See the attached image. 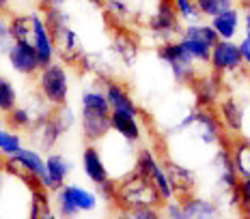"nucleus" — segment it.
<instances>
[{
	"label": "nucleus",
	"instance_id": "1",
	"mask_svg": "<svg viewBox=\"0 0 250 219\" xmlns=\"http://www.w3.org/2000/svg\"><path fill=\"white\" fill-rule=\"evenodd\" d=\"M112 204L123 213L136 206H162V200H160L158 189H155L149 176L134 170L125 179L114 181Z\"/></svg>",
	"mask_w": 250,
	"mask_h": 219
},
{
	"label": "nucleus",
	"instance_id": "2",
	"mask_svg": "<svg viewBox=\"0 0 250 219\" xmlns=\"http://www.w3.org/2000/svg\"><path fill=\"white\" fill-rule=\"evenodd\" d=\"M82 135L91 144L106 138L110 133V103L104 91H84L82 92Z\"/></svg>",
	"mask_w": 250,
	"mask_h": 219
},
{
	"label": "nucleus",
	"instance_id": "3",
	"mask_svg": "<svg viewBox=\"0 0 250 219\" xmlns=\"http://www.w3.org/2000/svg\"><path fill=\"white\" fill-rule=\"evenodd\" d=\"M35 82H37V92L50 108H59L67 103V99H69V73L62 62L54 60L41 67L39 73L35 75Z\"/></svg>",
	"mask_w": 250,
	"mask_h": 219
},
{
	"label": "nucleus",
	"instance_id": "4",
	"mask_svg": "<svg viewBox=\"0 0 250 219\" xmlns=\"http://www.w3.org/2000/svg\"><path fill=\"white\" fill-rule=\"evenodd\" d=\"M52 204L59 217H78L80 213H91L97 208V196L95 191L84 189L80 185H61L59 189L52 191Z\"/></svg>",
	"mask_w": 250,
	"mask_h": 219
},
{
	"label": "nucleus",
	"instance_id": "5",
	"mask_svg": "<svg viewBox=\"0 0 250 219\" xmlns=\"http://www.w3.org/2000/svg\"><path fill=\"white\" fill-rule=\"evenodd\" d=\"M186 131H190L192 138H196L205 146L222 144L227 140V133H225V129H222V123L213 108L196 106V114H194V118H192V123L188 125Z\"/></svg>",
	"mask_w": 250,
	"mask_h": 219
},
{
	"label": "nucleus",
	"instance_id": "6",
	"mask_svg": "<svg viewBox=\"0 0 250 219\" xmlns=\"http://www.w3.org/2000/svg\"><path fill=\"white\" fill-rule=\"evenodd\" d=\"M179 13H177L175 4L170 0H160L155 4V9L151 11L145 26L153 33L155 36H160L162 41L173 39V36L181 35V24H179Z\"/></svg>",
	"mask_w": 250,
	"mask_h": 219
},
{
	"label": "nucleus",
	"instance_id": "7",
	"mask_svg": "<svg viewBox=\"0 0 250 219\" xmlns=\"http://www.w3.org/2000/svg\"><path fill=\"white\" fill-rule=\"evenodd\" d=\"M207 65L218 75H229V73L239 71L244 67L239 45L233 43V39H218V43L209 52V62Z\"/></svg>",
	"mask_w": 250,
	"mask_h": 219
},
{
	"label": "nucleus",
	"instance_id": "8",
	"mask_svg": "<svg viewBox=\"0 0 250 219\" xmlns=\"http://www.w3.org/2000/svg\"><path fill=\"white\" fill-rule=\"evenodd\" d=\"M4 58H7L11 71L26 77V80H35V75H37L41 69L37 52H35V48L30 43H26V41H13V45L9 48L7 54H4Z\"/></svg>",
	"mask_w": 250,
	"mask_h": 219
},
{
	"label": "nucleus",
	"instance_id": "9",
	"mask_svg": "<svg viewBox=\"0 0 250 219\" xmlns=\"http://www.w3.org/2000/svg\"><path fill=\"white\" fill-rule=\"evenodd\" d=\"M28 135V142L33 148H37L39 153H43V150H52L56 144H59V140L65 135V131L61 129V125L56 123V118L52 116V112L48 114L45 118H41L33 125V127L26 131Z\"/></svg>",
	"mask_w": 250,
	"mask_h": 219
},
{
	"label": "nucleus",
	"instance_id": "10",
	"mask_svg": "<svg viewBox=\"0 0 250 219\" xmlns=\"http://www.w3.org/2000/svg\"><path fill=\"white\" fill-rule=\"evenodd\" d=\"M216 114H218V118H220L222 129H225V133L229 138H235V135L242 133L246 110H244V106L233 95H225V97L218 99Z\"/></svg>",
	"mask_w": 250,
	"mask_h": 219
},
{
	"label": "nucleus",
	"instance_id": "11",
	"mask_svg": "<svg viewBox=\"0 0 250 219\" xmlns=\"http://www.w3.org/2000/svg\"><path fill=\"white\" fill-rule=\"evenodd\" d=\"M33 13V39H30V45L37 52V58L39 65L45 67L50 62L56 60V50H54V41H52V35L48 30V26L43 22V15L37 9V11H30Z\"/></svg>",
	"mask_w": 250,
	"mask_h": 219
},
{
	"label": "nucleus",
	"instance_id": "12",
	"mask_svg": "<svg viewBox=\"0 0 250 219\" xmlns=\"http://www.w3.org/2000/svg\"><path fill=\"white\" fill-rule=\"evenodd\" d=\"M52 41H54V50H56V58L65 60L67 65H76L78 58L84 54L82 48V39L71 26L52 33Z\"/></svg>",
	"mask_w": 250,
	"mask_h": 219
},
{
	"label": "nucleus",
	"instance_id": "13",
	"mask_svg": "<svg viewBox=\"0 0 250 219\" xmlns=\"http://www.w3.org/2000/svg\"><path fill=\"white\" fill-rule=\"evenodd\" d=\"M196 92V103L201 108H216L218 99L222 97V75L213 71H203L190 84Z\"/></svg>",
	"mask_w": 250,
	"mask_h": 219
},
{
	"label": "nucleus",
	"instance_id": "14",
	"mask_svg": "<svg viewBox=\"0 0 250 219\" xmlns=\"http://www.w3.org/2000/svg\"><path fill=\"white\" fill-rule=\"evenodd\" d=\"M104 95H106L108 103H110V110L114 112H125V114H132V116H140V108L134 103V99L129 97L127 88H125L121 82H114V80H104Z\"/></svg>",
	"mask_w": 250,
	"mask_h": 219
},
{
	"label": "nucleus",
	"instance_id": "15",
	"mask_svg": "<svg viewBox=\"0 0 250 219\" xmlns=\"http://www.w3.org/2000/svg\"><path fill=\"white\" fill-rule=\"evenodd\" d=\"M164 172L170 181V187L175 191V198H186L194 191L196 187V174L190 168L181 164H175V161H166L164 164Z\"/></svg>",
	"mask_w": 250,
	"mask_h": 219
},
{
	"label": "nucleus",
	"instance_id": "16",
	"mask_svg": "<svg viewBox=\"0 0 250 219\" xmlns=\"http://www.w3.org/2000/svg\"><path fill=\"white\" fill-rule=\"evenodd\" d=\"M15 159L22 164V168L28 172L30 176H35V179L39 181V185L43 187V189H48V174H45V157L39 153L37 148H33V146H22V148L18 150V153L13 155ZM50 191V189H48Z\"/></svg>",
	"mask_w": 250,
	"mask_h": 219
},
{
	"label": "nucleus",
	"instance_id": "17",
	"mask_svg": "<svg viewBox=\"0 0 250 219\" xmlns=\"http://www.w3.org/2000/svg\"><path fill=\"white\" fill-rule=\"evenodd\" d=\"M74 170V164L61 153H50L45 157V174H48V189L50 194L54 189H59L61 185H65L67 176Z\"/></svg>",
	"mask_w": 250,
	"mask_h": 219
},
{
	"label": "nucleus",
	"instance_id": "18",
	"mask_svg": "<svg viewBox=\"0 0 250 219\" xmlns=\"http://www.w3.org/2000/svg\"><path fill=\"white\" fill-rule=\"evenodd\" d=\"M181 208H184V217L186 219H213L220 215V208L213 200H207V198H199L194 194L179 198Z\"/></svg>",
	"mask_w": 250,
	"mask_h": 219
},
{
	"label": "nucleus",
	"instance_id": "19",
	"mask_svg": "<svg viewBox=\"0 0 250 219\" xmlns=\"http://www.w3.org/2000/svg\"><path fill=\"white\" fill-rule=\"evenodd\" d=\"M82 170H84L86 179L91 182H95V185H100V182L110 179V176H108L106 164H104V159L100 155V150H97L91 142H88V146L82 150Z\"/></svg>",
	"mask_w": 250,
	"mask_h": 219
},
{
	"label": "nucleus",
	"instance_id": "20",
	"mask_svg": "<svg viewBox=\"0 0 250 219\" xmlns=\"http://www.w3.org/2000/svg\"><path fill=\"white\" fill-rule=\"evenodd\" d=\"M213 170H216V174H218V182H220L227 191L235 189L239 176L235 172V165H233L229 146H220V150L216 153V157H213Z\"/></svg>",
	"mask_w": 250,
	"mask_h": 219
},
{
	"label": "nucleus",
	"instance_id": "21",
	"mask_svg": "<svg viewBox=\"0 0 250 219\" xmlns=\"http://www.w3.org/2000/svg\"><path fill=\"white\" fill-rule=\"evenodd\" d=\"M110 131L119 133L127 142H138L143 138V127L138 125V118L125 112H114V110H110Z\"/></svg>",
	"mask_w": 250,
	"mask_h": 219
},
{
	"label": "nucleus",
	"instance_id": "22",
	"mask_svg": "<svg viewBox=\"0 0 250 219\" xmlns=\"http://www.w3.org/2000/svg\"><path fill=\"white\" fill-rule=\"evenodd\" d=\"M114 52L125 65H134L140 52L138 36L132 33V28H117L114 30Z\"/></svg>",
	"mask_w": 250,
	"mask_h": 219
},
{
	"label": "nucleus",
	"instance_id": "23",
	"mask_svg": "<svg viewBox=\"0 0 250 219\" xmlns=\"http://www.w3.org/2000/svg\"><path fill=\"white\" fill-rule=\"evenodd\" d=\"M209 26L216 30L218 39H235V35L239 33V22H242V13L235 7L227 9V11L209 18Z\"/></svg>",
	"mask_w": 250,
	"mask_h": 219
},
{
	"label": "nucleus",
	"instance_id": "24",
	"mask_svg": "<svg viewBox=\"0 0 250 219\" xmlns=\"http://www.w3.org/2000/svg\"><path fill=\"white\" fill-rule=\"evenodd\" d=\"M229 153L239 179H250V138H239V135L231 138Z\"/></svg>",
	"mask_w": 250,
	"mask_h": 219
},
{
	"label": "nucleus",
	"instance_id": "25",
	"mask_svg": "<svg viewBox=\"0 0 250 219\" xmlns=\"http://www.w3.org/2000/svg\"><path fill=\"white\" fill-rule=\"evenodd\" d=\"M28 217L33 219H52L56 217L52 211V200H50V191L43 187H33L30 189V204H28Z\"/></svg>",
	"mask_w": 250,
	"mask_h": 219
},
{
	"label": "nucleus",
	"instance_id": "26",
	"mask_svg": "<svg viewBox=\"0 0 250 219\" xmlns=\"http://www.w3.org/2000/svg\"><path fill=\"white\" fill-rule=\"evenodd\" d=\"M22 146H24L22 133L15 131V129H11V127H7V125L0 127V159L11 157V155L18 153Z\"/></svg>",
	"mask_w": 250,
	"mask_h": 219
},
{
	"label": "nucleus",
	"instance_id": "27",
	"mask_svg": "<svg viewBox=\"0 0 250 219\" xmlns=\"http://www.w3.org/2000/svg\"><path fill=\"white\" fill-rule=\"evenodd\" d=\"M18 101H20L18 88H15V84L7 75L0 73V114L4 116L7 112H11V110L18 106Z\"/></svg>",
	"mask_w": 250,
	"mask_h": 219
},
{
	"label": "nucleus",
	"instance_id": "28",
	"mask_svg": "<svg viewBox=\"0 0 250 219\" xmlns=\"http://www.w3.org/2000/svg\"><path fill=\"white\" fill-rule=\"evenodd\" d=\"M181 35L192 36V39L201 41V43L209 45V48H213V45L218 43V35H216V30H213L209 24H196V22H192L190 26H186V28L181 30Z\"/></svg>",
	"mask_w": 250,
	"mask_h": 219
},
{
	"label": "nucleus",
	"instance_id": "29",
	"mask_svg": "<svg viewBox=\"0 0 250 219\" xmlns=\"http://www.w3.org/2000/svg\"><path fill=\"white\" fill-rule=\"evenodd\" d=\"M201 18H213V15L235 7V0H194Z\"/></svg>",
	"mask_w": 250,
	"mask_h": 219
},
{
	"label": "nucleus",
	"instance_id": "30",
	"mask_svg": "<svg viewBox=\"0 0 250 219\" xmlns=\"http://www.w3.org/2000/svg\"><path fill=\"white\" fill-rule=\"evenodd\" d=\"M170 2L175 4V9H177V13H179V18L181 19H186V22H196V19L201 18V13H199V9H196V4L192 2V0H170Z\"/></svg>",
	"mask_w": 250,
	"mask_h": 219
},
{
	"label": "nucleus",
	"instance_id": "31",
	"mask_svg": "<svg viewBox=\"0 0 250 219\" xmlns=\"http://www.w3.org/2000/svg\"><path fill=\"white\" fill-rule=\"evenodd\" d=\"M13 45V35L9 28V13H0V56H4Z\"/></svg>",
	"mask_w": 250,
	"mask_h": 219
},
{
	"label": "nucleus",
	"instance_id": "32",
	"mask_svg": "<svg viewBox=\"0 0 250 219\" xmlns=\"http://www.w3.org/2000/svg\"><path fill=\"white\" fill-rule=\"evenodd\" d=\"M123 217H127V219H158V217H162V211H160V206H136V208H129V211H123Z\"/></svg>",
	"mask_w": 250,
	"mask_h": 219
},
{
	"label": "nucleus",
	"instance_id": "33",
	"mask_svg": "<svg viewBox=\"0 0 250 219\" xmlns=\"http://www.w3.org/2000/svg\"><path fill=\"white\" fill-rule=\"evenodd\" d=\"M237 45H239V52H242L244 65L250 67V28H246V35H244L242 43H237Z\"/></svg>",
	"mask_w": 250,
	"mask_h": 219
},
{
	"label": "nucleus",
	"instance_id": "34",
	"mask_svg": "<svg viewBox=\"0 0 250 219\" xmlns=\"http://www.w3.org/2000/svg\"><path fill=\"white\" fill-rule=\"evenodd\" d=\"M37 2H39V7H62L69 0H37Z\"/></svg>",
	"mask_w": 250,
	"mask_h": 219
},
{
	"label": "nucleus",
	"instance_id": "35",
	"mask_svg": "<svg viewBox=\"0 0 250 219\" xmlns=\"http://www.w3.org/2000/svg\"><path fill=\"white\" fill-rule=\"evenodd\" d=\"M244 28H250V0H244Z\"/></svg>",
	"mask_w": 250,
	"mask_h": 219
},
{
	"label": "nucleus",
	"instance_id": "36",
	"mask_svg": "<svg viewBox=\"0 0 250 219\" xmlns=\"http://www.w3.org/2000/svg\"><path fill=\"white\" fill-rule=\"evenodd\" d=\"M11 2H13V0H0V13H9V11H11Z\"/></svg>",
	"mask_w": 250,
	"mask_h": 219
},
{
	"label": "nucleus",
	"instance_id": "37",
	"mask_svg": "<svg viewBox=\"0 0 250 219\" xmlns=\"http://www.w3.org/2000/svg\"><path fill=\"white\" fill-rule=\"evenodd\" d=\"M2 125H4V116H2V114H0V127H2Z\"/></svg>",
	"mask_w": 250,
	"mask_h": 219
},
{
	"label": "nucleus",
	"instance_id": "38",
	"mask_svg": "<svg viewBox=\"0 0 250 219\" xmlns=\"http://www.w3.org/2000/svg\"><path fill=\"white\" fill-rule=\"evenodd\" d=\"M28 2H30V0H28Z\"/></svg>",
	"mask_w": 250,
	"mask_h": 219
}]
</instances>
